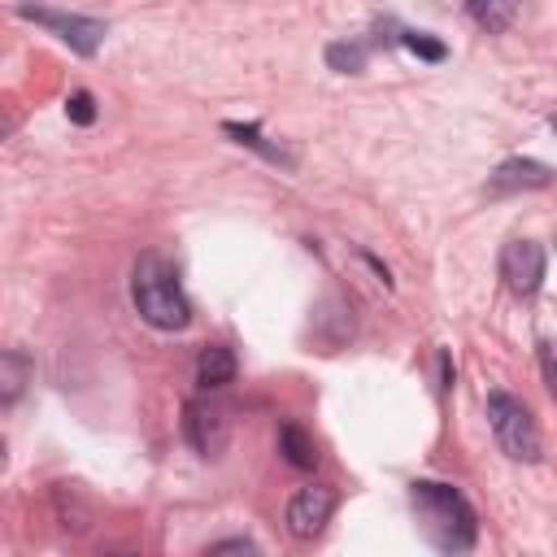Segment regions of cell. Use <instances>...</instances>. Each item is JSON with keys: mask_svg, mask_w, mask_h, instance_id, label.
Segmentation results:
<instances>
[{"mask_svg": "<svg viewBox=\"0 0 557 557\" xmlns=\"http://www.w3.org/2000/svg\"><path fill=\"white\" fill-rule=\"evenodd\" d=\"M231 379H235V352H231L226 344L200 348V357H196V383H200L205 392H218V387H226Z\"/></svg>", "mask_w": 557, "mask_h": 557, "instance_id": "cell-9", "label": "cell"}, {"mask_svg": "<svg viewBox=\"0 0 557 557\" xmlns=\"http://www.w3.org/2000/svg\"><path fill=\"white\" fill-rule=\"evenodd\" d=\"M209 553L213 557H222V553H257V544L252 540H218V544H209Z\"/></svg>", "mask_w": 557, "mask_h": 557, "instance_id": "cell-18", "label": "cell"}, {"mask_svg": "<svg viewBox=\"0 0 557 557\" xmlns=\"http://www.w3.org/2000/svg\"><path fill=\"white\" fill-rule=\"evenodd\" d=\"M466 13L483 30H509L518 17V0H466Z\"/></svg>", "mask_w": 557, "mask_h": 557, "instance_id": "cell-11", "label": "cell"}, {"mask_svg": "<svg viewBox=\"0 0 557 557\" xmlns=\"http://www.w3.org/2000/svg\"><path fill=\"white\" fill-rule=\"evenodd\" d=\"M548 183H553V170L544 161H531V157H509L492 174V191H535Z\"/></svg>", "mask_w": 557, "mask_h": 557, "instance_id": "cell-8", "label": "cell"}, {"mask_svg": "<svg viewBox=\"0 0 557 557\" xmlns=\"http://www.w3.org/2000/svg\"><path fill=\"white\" fill-rule=\"evenodd\" d=\"M487 422H492V435L500 444L505 457L513 461H535L540 457V426L531 418V409L505 392H492L487 396Z\"/></svg>", "mask_w": 557, "mask_h": 557, "instance_id": "cell-3", "label": "cell"}, {"mask_svg": "<svg viewBox=\"0 0 557 557\" xmlns=\"http://www.w3.org/2000/svg\"><path fill=\"white\" fill-rule=\"evenodd\" d=\"M131 296H135V309L148 326L157 331H183L187 318H191V305L178 287V274L165 257L157 252H144L135 261V274H131Z\"/></svg>", "mask_w": 557, "mask_h": 557, "instance_id": "cell-2", "label": "cell"}, {"mask_svg": "<svg viewBox=\"0 0 557 557\" xmlns=\"http://www.w3.org/2000/svg\"><path fill=\"white\" fill-rule=\"evenodd\" d=\"M413 509H418L422 535H426L435 548H444V553H466V548H474L479 522H474L470 500H466L453 483L418 479V483H413Z\"/></svg>", "mask_w": 557, "mask_h": 557, "instance_id": "cell-1", "label": "cell"}, {"mask_svg": "<svg viewBox=\"0 0 557 557\" xmlns=\"http://www.w3.org/2000/svg\"><path fill=\"white\" fill-rule=\"evenodd\" d=\"M335 513V492L331 487H300L287 500V531L296 540H313Z\"/></svg>", "mask_w": 557, "mask_h": 557, "instance_id": "cell-7", "label": "cell"}, {"mask_svg": "<svg viewBox=\"0 0 557 557\" xmlns=\"http://www.w3.org/2000/svg\"><path fill=\"white\" fill-rule=\"evenodd\" d=\"M500 278L513 296H535L544 283V248L535 239H509L500 248Z\"/></svg>", "mask_w": 557, "mask_h": 557, "instance_id": "cell-5", "label": "cell"}, {"mask_svg": "<svg viewBox=\"0 0 557 557\" xmlns=\"http://www.w3.org/2000/svg\"><path fill=\"white\" fill-rule=\"evenodd\" d=\"M400 39H405L409 52H418V57H426V61H444V44H435V39H426V35H418V30H405Z\"/></svg>", "mask_w": 557, "mask_h": 557, "instance_id": "cell-15", "label": "cell"}, {"mask_svg": "<svg viewBox=\"0 0 557 557\" xmlns=\"http://www.w3.org/2000/svg\"><path fill=\"white\" fill-rule=\"evenodd\" d=\"M540 366H544V379L557 396V344H540Z\"/></svg>", "mask_w": 557, "mask_h": 557, "instance_id": "cell-17", "label": "cell"}, {"mask_svg": "<svg viewBox=\"0 0 557 557\" xmlns=\"http://www.w3.org/2000/svg\"><path fill=\"white\" fill-rule=\"evenodd\" d=\"M183 435L187 444L200 453V457H218L226 448V435H231V422H226V409L209 405V400H191L183 409Z\"/></svg>", "mask_w": 557, "mask_h": 557, "instance_id": "cell-6", "label": "cell"}, {"mask_svg": "<svg viewBox=\"0 0 557 557\" xmlns=\"http://www.w3.org/2000/svg\"><path fill=\"white\" fill-rule=\"evenodd\" d=\"M553 135H557V113H553Z\"/></svg>", "mask_w": 557, "mask_h": 557, "instance_id": "cell-19", "label": "cell"}, {"mask_svg": "<svg viewBox=\"0 0 557 557\" xmlns=\"http://www.w3.org/2000/svg\"><path fill=\"white\" fill-rule=\"evenodd\" d=\"M326 65L339 74H361L366 70V48L361 44H331L326 48Z\"/></svg>", "mask_w": 557, "mask_h": 557, "instance_id": "cell-13", "label": "cell"}, {"mask_svg": "<svg viewBox=\"0 0 557 557\" xmlns=\"http://www.w3.org/2000/svg\"><path fill=\"white\" fill-rule=\"evenodd\" d=\"M65 113H70V122L87 126V122L96 117V104H91V96H87V91H74V96L65 100Z\"/></svg>", "mask_w": 557, "mask_h": 557, "instance_id": "cell-16", "label": "cell"}, {"mask_svg": "<svg viewBox=\"0 0 557 557\" xmlns=\"http://www.w3.org/2000/svg\"><path fill=\"white\" fill-rule=\"evenodd\" d=\"M26 374H30V361L17 352V348H9L4 357H0V396H4V405L9 400H17V392H22V383H26Z\"/></svg>", "mask_w": 557, "mask_h": 557, "instance_id": "cell-12", "label": "cell"}, {"mask_svg": "<svg viewBox=\"0 0 557 557\" xmlns=\"http://www.w3.org/2000/svg\"><path fill=\"white\" fill-rule=\"evenodd\" d=\"M278 453H283L296 470H313V466H318V444H313V435H305L296 422H287V426L278 431Z\"/></svg>", "mask_w": 557, "mask_h": 557, "instance_id": "cell-10", "label": "cell"}, {"mask_svg": "<svg viewBox=\"0 0 557 557\" xmlns=\"http://www.w3.org/2000/svg\"><path fill=\"white\" fill-rule=\"evenodd\" d=\"M226 135H235L239 144H248V148H257V152H265L270 161H283V165H292V157H283V148L278 144H265L252 126H239V122H226Z\"/></svg>", "mask_w": 557, "mask_h": 557, "instance_id": "cell-14", "label": "cell"}, {"mask_svg": "<svg viewBox=\"0 0 557 557\" xmlns=\"http://www.w3.org/2000/svg\"><path fill=\"white\" fill-rule=\"evenodd\" d=\"M26 22H39V26H48L57 39H65L74 52H96L100 48V39H104V22H96V17H78V13H57V9H35V4H22L17 9Z\"/></svg>", "mask_w": 557, "mask_h": 557, "instance_id": "cell-4", "label": "cell"}]
</instances>
